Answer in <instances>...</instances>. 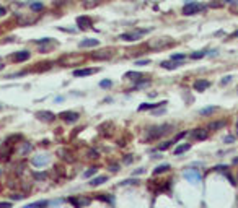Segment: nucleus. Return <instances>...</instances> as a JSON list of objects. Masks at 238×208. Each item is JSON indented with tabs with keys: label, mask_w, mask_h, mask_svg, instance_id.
<instances>
[{
	"label": "nucleus",
	"mask_w": 238,
	"mask_h": 208,
	"mask_svg": "<svg viewBox=\"0 0 238 208\" xmlns=\"http://www.w3.org/2000/svg\"><path fill=\"white\" fill-rule=\"evenodd\" d=\"M144 172H145L144 167H139V169H135V171L132 172V176H139V174H144Z\"/></svg>",
	"instance_id": "ea45409f"
},
{
	"label": "nucleus",
	"mask_w": 238,
	"mask_h": 208,
	"mask_svg": "<svg viewBox=\"0 0 238 208\" xmlns=\"http://www.w3.org/2000/svg\"><path fill=\"white\" fill-rule=\"evenodd\" d=\"M31 8L36 10V11H38V10H43V3H38V2H36V3H31Z\"/></svg>",
	"instance_id": "e433bc0d"
},
{
	"label": "nucleus",
	"mask_w": 238,
	"mask_h": 208,
	"mask_svg": "<svg viewBox=\"0 0 238 208\" xmlns=\"http://www.w3.org/2000/svg\"><path fill=\"white\" fill-rule=\"evenodd\" d=\"M98 72V68H80V70H73V77H88Z\"/></svg>",
	"instance_id": "1a4fd4ad"
},
{
	"label": "nucleus",
	"mask_w": 238,
	"mask_h": 208,
	"mask_svg": "<svg viewBox=\"0 0 238 208\" xmlns=\"http://www.w3.org/2000/svg\"><path fill=\"white\" fill-rule=\"evenodd\" d=\"M184 179H188L189 182L196 184V182L201 181V172L197 171V169H189V171L184 172Z\"/></svg>",
	"instance_id": "20e7f679"
},
{
	"label": "nucleus",
	"mask_w": 238,
	"mask_h": 208,
	"mask_svg": "<svg viewBox=\"0 0 238 208\" xmlns=\"http://www.w3.org/2000/svg\"><path fill=\"white\" fill-rule=\"evenodd\" d=\"M235 36H238V31H236V33H235Z\"/></svg>",
	"instance_id": "de8ad7c7"
},
{
	"label": "nucleus",
	"mask_w": 238,
	"mask_h": 208,
	"mask_svg": "<svg viewBox=\"0 0 238 208\" xmlns=\"http://www.w3.org/2000/svg\"><path fill=\"white\" fill-rule=\"evenodd\" d=\"M106 181H108V177H106V176H100V177H95V179H92V181H90L88 184H90L92 187H98V186H101V184L106 182Z\"/></svg>",
	"instance_id": "4468645a"
},
{
	"label": "nucleus",
	"mask_w": 238,
	"mask_h": 208,
	"mask_svg": "<svg viewBox=\"0 0 238 208\" xmlns=\"http://www.w3.org/2000/svg\"><path fill=\"white\" fill-rule=\"evenodd\" d=\"M227 169H228V166H227V164H219V166L214 167V171H219V172H224Z\"/></svg>",
	"instance_id": "2f4dec72"
},
{
	"label": "nucleus",
	"mask_w": 238,
	"mask_h": 208,
	"mask_svg": "<svg viewBox=\"0 0 238 208\" xmlns=\"http://www.w3.org/2000/svg\"><path fill=\"white\" fill-rule=\"evenodd\" d=\"M126 77H127V78H131V80H139V78H142V75L137 73V72H127V73H126Z\"/></svg>",
	"instance_id": "b1692460"
},
{
	"label": "nucleus",
	"mask_w": 238,
	"mask_h": 208,
	"mask_svg": "<svg viewBox=\"0 0 238 208\" xmlns=\"http://www.w3.org/2000/svg\"><path fill=\"white\" fill-rule=\"evenodd\" d=\"M96 171H98V167H90L88 171H85V172H83V177H92V176L96 174Z\"/></svg>",
	"instance_id": "393cba45"
},
{
	"label": "nucleus",
	"mask_w": 238,
	"mask_h": 208,
	"mask_svg": "<svg viewBox=\"0 0 238 208\" xmlns=\"http://www.w3.org/2000/svg\"><path fill=\"white\" fill-rule=\"evenodd\" d=\"M129 184H134V186H137L139 181H137V179H126V181L121 182V186H129Z\"/></svg>",
	"instance_id": "cd10ccee"
},
{
	"label": "nucleus",
	"mask_w": 238,
	"mask_h": 208,
	"mask_svg": "<svg viewBox=\"0 0 238 208\" xmlns=\"http://www.w3.org/2000/svg\"><path fill=\"white\" fill-rule=\"evenodd\" d=\"M170 129V125H160V127H152V129L147 130V134H145V138L147 140H157V138H160L162 135H165L166 132Z\"/></svg>",
	"instance_id": "f257e3e1"
},
{
	"label": "nucleus",
	"mask_w": 238,
	"mask_h": 208,
	"mask_svg": "<svg viewBox=\"0 0 238 208\" xmlns=\"http://www.w3.org/2000/svg\"><path fill=\"white\" fill-rule=\"evenodd\" d=\"M186 59V55L184 54H174L171 55V62H176V60H184Z\"/></svg>",
	"instance_id": "c756f323"
},
{
	"label": "nucleus",
	"mask_w": 238,
	"mask_h": 208,
	"mask_svg": "<svg viewBox=\"0 0 238 208\" xmlns=\"http://www.w3.org/2000/svg\"><path fill=\"white\" fill-rule=\"evenodd\" d=\"M149 63H150V60H149V59H145V60H137V62H135V65L144 67V65H149Z\"/></svg>",
	"instance_id": "c9c22d12"
},
{
	"label": "nucleus",
	"mask_w": 238,
	"mask_h": 208,
	"mask_svg": "<svg viewBox=\"0 0 238 208\" xmlns=\"http://www.w3.org/2000/svg\"><path fill=\"white\" fill-rule=\"evenodd\" d=\"M209 86H211V82H209V80H197V82H194V85H192V88L201 93V91H206Z\"/></svg>",
	"instance_id": "6e6552de"
},
{
	"label": "nucleus",
	"mask_w": 238,
	"mask_h": 208,
	"mask_svg": "<svg viewBox=\"0 0 238 208\" xmlns=\"http://www.w3.org/2000/svg\"><path fill=\"white\" fill-rule=\"evenodd\" d=\"M98 198H100V200H103V202H109V203H113V198H111V197H108V195H106V197H105V195H100Z\"/></svg>",
	"instance_id": "a19ab883"
},
{
	"label": "nucleus",
	"mask_w": 238,
	"mask_h": 208,
	"mask_svg": "<svg viewBox=\"0 0 238 208\" xmlns=\"http://www.w3.org/2000/svg\"><path fill=\"white\" fill-rule=\"evenodd\" d=\"M233 164H238V156H236V158H233Z\"/></svg>",
	"instance_id": "49530a36"
},
{
	"label": "nucleus",
	"mask_w": 238,
	"mask_h": 208,
	"mask_svg": "<svg viewBox=\"0 0 238 208\" xmlns=\"http://www.w3.org/2000/svg\"><path fill=\"white\" fill-rule=\"evenodd\" d=\"M33 177H35L36 181H44V179L47 177V174H46V172H35V174H33Z\"/></svg>",
	"instance_id": "a878e982"
},
{
	"label": "nucleus",
	"mask_w": 238,
	"mask_h": 208,
	"mask_svg": "<svg viewBox=\"0 0 238 208\" xmlns=\"http://www.w3.org/2000/svg\"><path fill=\"white\" fill-rule=\"evenodd\" d=\"M26 197V195L25 194H21V192H16V194H12V195H10V198H12V200H15V202H18V200H23Z\"/></svg>",
	"instance_id": "4be33fe9"
},
{
	"label": "nucleus",
	"mask_w": 238,
	"mask_h": 208,
	"mask_svg": "<svg viewBox=\"0 0 238 208\" xmlns=\"http://www.w3.org/2000/svg\"><path fill=\"white\" fill-rule=\"evenodd\" d=\"M192 137L196 138V140H206V138L209 137V130L206 129H197L192 132Z\"/></svg>",
	"instance_id": "9b49d317"
},
{
	"label": "nucleus",
	"mask_w": 238,
	"mask_h": 208,
	"mask_svg": "<svg viewBox=\"0 0 238 208\" xmlns=\"http://www.w3.org/2000/svg\"><path fill=\"white\" fill-rule=\"evenodd\" d=\"M186 135H188V132H181V134H178L176 137H174V142H178V140H181V138H184Z\"/></svg>",
	"instance_id": "4c0bfd02"
},
{
	"label": "nucleus",
	"mask_w": 238,
	"mask_h": 208,
	"mask_svg": "<svg viewBox=\"0 0 238 208\" xmlns=\"http://www.w3.org/2000/svg\"><path fill=\"white\" fill-rule=\"evenodd\" d=\"M47 163H49V156H43V158L36 156V158H33V164L35 166H46Z\"/></svg>",
	"instance_id": "ddd939ff"
},
{
	"label": "nucleus",
	"mask_w": 238,
	"mask_h": 208,
	"mask_svg": "<svg viewBox=\"0 0 238 208\" xmlns=\"http://www.w3.org/2000/svg\"><path fill=\"white\" fill-rule=\"evenodd\" d=\"M100 2H101V0H83V5H85V7H92V5H96Z\"/></svg>",
	"instance_id": "7c9ffc66"
},
{
	"label": "nucleus",
	"mask_w": 238,
	"mask_h": 208,
	"mask_svg": "<svg viewBox=\"0 0 238 208\" xmlns=\"http://www.w3.org/2000/svg\"><path fill=\"white\" fill-rule=\"evenodd\" d=\"M173 143H174V142H163V143H162V145H160V146H158V150H160V151H165V150H168L170 146H171V145H173Z\"/></svg>",
	"instance_id": "bb28decb"
},
{
	"label": "nucleus",
	"mask_w": 238,
	"mask_h": 208,
	"mask_svg": "<svg viewBox=\"0 0 238 208\" xmlns=\"http://www.w3.org/2000/svg\"><path fill=\"white\" fill-rule=\"evenodd\" d=\"M166 101H160V102H144L139 106V111H147V109H157V107H162L165 106Z\"/></svg>",
	"instance_id": "0eeeda50"
},
{
	"label": "nucleus",
	"mask_w": 238,
	"mask_h": 208,
	"mask_svg": "<svg viewBox=\"0 0 238 208\" xmlns=\"http://www.w3.org/2000/svg\"><path fill=\"white\" fill-rule=\"evenodd\" d=\"M191 148V145H189V143H186V145H179V146H176V148H174V154H181V153H184V151H188V150Z\"/></svg>",
	"instance_id": "a211bd4d"
},
{
	"label": "nucleus",
	"mask_w": 238,
	"mask_h": 208,
	"mask_svg": "<svg viewBox=\"0 0 238 208\" xmlns=\"http://www.w3.org/2000/svg\"><path fill=\"white\" fill-rule=\"evenodd\" d=\"M233 142H235V137H232V135L224 138V143H233Z\"/></svg>",
	"instance_id": "58836bf2"
},
{
	"label": "nucleus",
	"mask_w": 238,
	"mask_h": 208,
	"mask_svg": "<svg viewBox=\"0 0 238 208\" xmlns=\"http://www.w3.org/2000/svg\"><path fill=\"white\" fill-rule=\"evenodd\" d=\"M59 117H60L62 120H65V122L72 124V122H77L78 117H80V114H78V112H73V111H64V112L59 114Z\"/></svg>",
	"instance_id": "7ed1b4c3"
},
{
	"label": "nucleus",
	"mask_w": 238,
	"mask_h": 208,
	"mask_svg": "<svg viewBox=\"0 0 238 208\" xmlns=\"http://www.w3.org/2000/svg\"><path fill=\"white\" fill-rule=\"evenodd\" d=\"M5 13H7V11H5V8H3V7H0V16H3Z\"/></svg>",
	"instance_id": "a18cd8bd"
},
{
	"label": "nucleus",
	"mask_w": 238,
	"mask_h": 208,
	"mask_svg": "<svg viewBox=\"0 0 238 208\" xmlns=\"http://www.w3.org/2000/svg\"><path fill=\"white\" fill-rule=\"evenodd\" d=\"M225 120H217V122H211L209 124V130H219V129H224L225 127Z\"/></svg>",
	"instance_id": "dca6fc26"
},
{
	"label": "nucleus",
	"mask_w": 238,
	"mask_h": 208,
	"mask_svg": "<svg viewBox=\"0 0 238 208\" xmlns=\"http://www.w3.org/2000/svg\"><path fill=\"white\" fill-rule=\"evenodd\" d=\"M88 156H90V158H98V151H95V150H90V151H88Z\"/></svg>",
	"instance_id": "79ce46f5"
},
{
	"label": "nucleus",
	"mask_w": 238,
	"mask_h": 208,
	"mask_svg": "<svg viewBox=\"0 0 238 208\" xmlns=\"http://www.w3.org/2000/svg\"><path fill=\"white\" fill-rule=\"evenodd\" d=\"M100 86H101V88H111L113 82H111V80H103V82H100Z\"/></svg>",
	"instance_id": "c85d7f7f"
},
{
	"label": "nucleus",
	"mask_w": 238,
	"mask_h": 208,
	"mask_svg": "<svg viewBox=\"0 0 238 208\" xmlns=\"http://www.w3.org/2000/svg\"><path fill=\"white\" fill-rule=\"evenodd\" d=\"M93 57H95V59H105V57L108 59V57H111V54H109V52H108V54H93Z\"/></svg>",
	"instance_id": "72a5a7b5"
},
{
	"label": "nucleus",
	"mask_w": 238,
	"mask_h": 208,
	"mask_svg": "<svg viewBox=\"0 0 238 208\" xmlns=\"http://www.w3.org/2000/svg\"><path fill=\"white\" fill-rule=\"evenodd\" d=\"M131 161H132V156L131 154H127L126 158H124V163H126V164H131Z\"/></svg>",
	"instance_id": "37998d69"
},
{
	"label": "nucleus",
	"mask_w": 238,
	"mask_h": 208,
	"mask_svg": "<svg viewBox=\"0 0 238 208\" xmlns=\"http://www.w3.org/2000/svg\"><path fill=\"white\" fill-rule=\"evenodd\" d=\"M147 31H139V33H124L119 36V39H122V41H127V42H134L137 41V39L140 38V34H144Z\"/></svg>",
	"instance_id": "39448f33"
},
{
	"label": "nucleus",
	"mask_w": 238,
	"mask_h": 208,
	"mask_svg": "<svg viewBox=\"0 0 238 208\" xmlns=\"http://www.w3.org/2000/svg\"><path fill=\"white\" fill-rule=\"evenodd\" d=\"M236 129H238V120H236Z\"/></svg>",
	"instance_id": "09e8293b"
},
{
	"label": "nucleus",
	"mask_w": 238,
	"mask_h": 208,
	"mask_svg": "<svg viewBox=\"0 0 238 208\" xmlns=\"http://www.w3.org/2000/svg\"><path fill=\"white\" fill-rule=\"evenodd\" d=\"M168 169H171L170 167V164H162V166H157L155 169H154V174L158 176V174H163V172H166Z\"/></svg>",
	"instance_id": "f3484780"
},
{
	"label": "nucleus",
	"mask_w": 238,
	"mask_h": 208,
	"mask_svg": "<svg viewBox=\"0 0 238 208\" xmlns=\"http://www.w3.org/2000/svg\"><path fill=\"white\" fill-rule=\"evenodd\" d=\"M214 111H217V107H215V106H211V107L201 109V111H199V114H201V115H207V114H212Z\"/></svg>",
	"instance_id": "aec40b11"
},
{
	"label": "nucleus",
	"mask_w": 238,
	"mask_h": 208,
	"mask_svg": "<svg viewBox=\"0 0 238 208\" xmlns=\"http://www.w3.org/2000/svg\"><path fill=\"white\" fill-rule=\"evenodd\" d=\"M36 117L39 120H44V122H52V120L55 119V115L51 111H39V112H36Z\"/></svg>",
	"instance_id": "423d86ee"
},
{
	"label": "nucleus",
	"mask_w": 238,
	"mask_h": 208,
	"mask_svg": "<svg viewBox=\"0 0 238 208\" xmlns=\"http://www.w3.org/2000/svg\"><path fill=\"white\" fill-rule=\"evenodd\" d=\"M181 63H174V62H162V67L166 68V70H174L176 67H179Z\"/></svg>",
	"instance_id": "6ab92c4d"
},
{
	"label": "nucleus",
	"mask_w": 238,
	"mask_h": 208,
	"mask_svg": "<svg viewBox=\"0 0 238 208\" xmlns=\"http://www.w3.org/2000/svg\"><path fill=\"white\" fill-rule=\"evenodd\" d=\"M201 10H204L202 5L196 3V2H189V3H186L183 7V15L191 16V15H194V13H197V11H201Z\"/></svg>",
	"instance_id": "f03ea898"
},
{
	"label": "nucleus",
	"mask_w": 238,
	"mask_h": 208,
	"mask_svg": "<svg viewBox=\"0 0 238 208\" xmlns=\"http://www.w3.org/2000/svg\"><path fill=\"white\" fill-rule=\"evenodd\" d=\"M28 59H30V52H28V50H20V52H16V54L13 55L15 62H25Z\"/></svg>",
	"instance_id": "f8f14e48"
},
{
	"label": "nucleus",
	"mask_w": 238,
	"mask_h": 208,
	"mask_svg": "<svg viewBox=\"0 0 238 208\" xmlns=\"http://www.w3.org/2000/svg\"><path fill=\"white\" fill-rule=\"evenodd\" d=\"M230 82H232V77H230V75H227V77H224L222 80H220V85L224 86V85H228Z\"/></svg>",
	"instance_id": "473e14b6"
},
{
	"label": "nucleus",
	"mask_w": 238,
	"mask_h": 208,
	"mask_svg": "<svg viewBox=\"0 0 238 208\" xmlns=\"http://www.w3.org/2000/svg\"><path fill=\"white\" fill-rule=\"evenodd\" d=\"M100 41L98 39H83L80 42V47H93V46H98Z\"/></svg>",
	"instance_id": "2eb2a0df"
},
{
	"label": "nucleus",
	"mask_w": 238,
	"mask_h": 208,
	"mask_svg": "<svg viewBox=\"0 0 238 208\" xmlns=\"http://www.w3.org/2000/svg\"><path fill=\"white\" fill-rule=\"evenodd\" d=\"M204 55H206V52H204V50H197V52H192V54H191V59L197 60V59H202Z\"/></svg>",
	"instance_id": "5701e85b"
},
{
	"label": "nucleus",
	"mask_w": 238,
	"mask_h": 208,
	"mask_svg": "<svg viewBox=\"0 0 238 208\" xmlns=\"http://www.w3.org/2000/svg\"><path fill=\"white\" fill-rule=\"evenodd\" d=\"M109 169H111L113 172H117V171H119V166H117V164H111Z\"/></svg>",
	"instance_id": "c03bdc74"
},
{
	"label": "nucleus",
	"mask_w": 238,
	"mask_h": 208,
	"mask_svg": "<svg viewBox=\"0 0 238 208\" xmlns=\"http://www.w3.org/2000/svg\"><path fill=\"white\" fill-rule=\"evenodd\" d=\"M12 202H0V208H12Z\"/></svg>",
	"instance_id": "f704fd0d"
},
{
	"label": "nucleus",
	"mask_w": 238,
	"mask_h": 208,
	"mask_svg": "<svg viewBox=\"0 0 238 208\" xmlns=\"http://www.w3.org/2000/svg\"><path fill=\"white\" fill-rule=\"evenodd\" d=\"M47 205V202H36V203H31V205H26L23 208H43V206H46Z\"/></svg>",
	"instance_id": "412c9836"
},
{
	"label": "nucleus",
	"mask_w": 238,
	"mask_h": 208,
	"mask_svg": "<svg viewBox=\"0 0 238 208\" xmlns=\"http://www.w3.org/2000/svg\"><path fill=\"white\" fill-rule=\"evenodd\" d=\"M77 25H78V28H82V30H88V28L92 26V20H90L88 16H78Z\"/></svg>",
	"instance_id": "9d476101"
}]
</instances>
